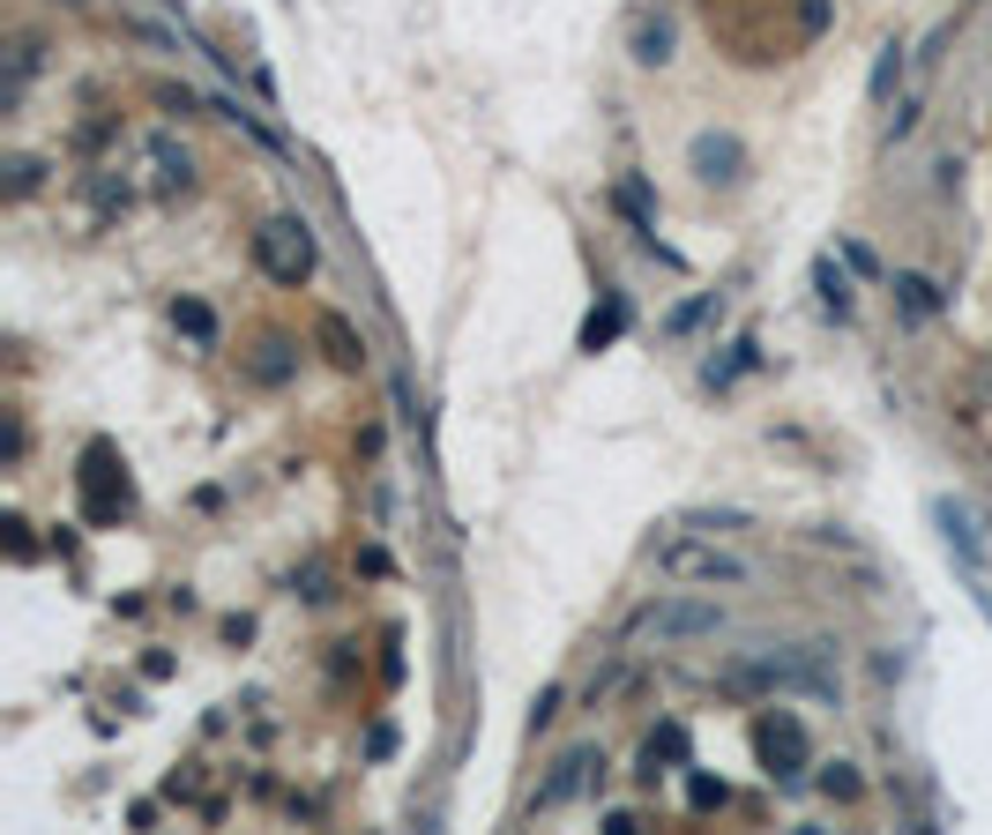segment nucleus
Returning a JSON list of instances; mask_svg holds the SVG:
<instances>
[{"instance_id":"18","label":"nucleus","mask_w":992,"mask_h":835,"mask_svg":"<svg viewBox=\"0 0 992 835\" xmlns=\"http://www.w3.org/2000/svg\"><path fill=\"white\" fill-rule=\"evenodd\" d=\"M821 798H828V806H858V798H866V776H858V768L851 762H821Z\"/></svg>"},{"instance_id":"20","label":"nucleus","mask_w":992,"mask_h":835,"mask_svg":"<svg viewBox=\"0 0 992 835\" xmlns=\"http://www.w3.org/2000/svg\"><path fill=\"white\" fill-rule=\"evenodd\" d=\"M903 68H911V52H903V46H881V60H873V82H866V90H873V105H888V98H895Z\"/></svg>"},{"instance_id":"16","label":"nucleus","mask_w":992,"mask_h":835,"mask_svg":"<svg viewBox=\"0 0 992 835\" xmlns=\"http://www.w3.org/2000/svg\"><path fill=\"white\" fill-rule=\"evenodd\" d=\"M173 328L187 336V344L217 351V306H209V298H187V292H179V298H173Z\"/></svg>"},{"instance_id":"3","label":"nucleus","mask_w":992,"mask_h":835,"mask_svg":"<svg viewBox=\"0 0 992 835\" xmlns=\"http://www.w3.org/2000/svg\"><path fill=\"white\" fill-rule=\"evenodd\" d=\"M627 635L635 641H657V649H679V641H717L724 635V605L701 590H671L657 597V605H642V612L627 619Z\"/></svg>"},{"instance_id":"9","label":"nucleus","mask_w":992,"mask_h":835,"mask_svg":"<svg viewBox=\"0 0 992 835\" xmlns=\"http://www.w3.org/2000/svg\"><path fill=\"white\" fill-rule=\"evenodd\" d=\"M149 165H157V187H165V195H195V187H202L195 149L173 143V135H149Z\"/></svg>"},{"instance_id":"10","label":"nucleus","mask_w":992,"mask_h":835,"mask_svg":"<svg viewBox=\"0 0 992 835\" xmlns=\"http://www.w3.org/2000/svg\"><path fill=\"white\" fill-rule=\"evenodd\" d=\"M314 344H322V358H328L336 373H359V366H366V336H359L344 314H314Z\"/></svg>"},{"instance_id":"19","label":"nucleus","mask_w":992,"mask_h":835,"mask_svg":"<svg viewBox=\"0 0 992 835\" xmlns=\"http://www.w3.org/2000/svg\"><path fill=\"white\" fill-rule=\"evenodd\" d=\"M635 60H642V68H665L671 60V23L665 16H642V23H635Z\"/></svg>"},{"instance_id":"24","label":"nucleus","mask_w":992,"mask_h":835,"mask_svg":"<svg viewBox=\"0 0 992 835\" xmlns=\"http://www.w3.org/2000/svg\"><path fill=\"white\" fill-rule=\"evenodd\" d=\"M8 560H16V567L38 560V538H30V522H8Z\"/></svg>"},{"instance_id":"22","label":"nucleus","mask_w":992,"mask_h":835,"mask_svg":"<svg viewBox=\"0 0 992 835\" xmlns=\"http://www.w3.org/2000/svg\"><path fill=\"white\" fill-rule=\"evenodd\" d=\"M717 314V292H701V298H687V306H679V314H665V336L671 344H679V336H695L701 321Z\"/></svg>"},{"instance_id":"12","label":"nucleus","mask_w":992,"mask_h":835,"mask_svg":"<svg viewBox=\"0 0 992 835\" xmlns=\"http://www.w3.org/2000/svg\"><path fill=\"white\" fill-rule=\"evenodd\" d=\"M933 515H941L947 544H955V560H963L970 574H978V567H985V538H978V515H970L963 500H941V508H933Z\"/></svg>"},{"instance_id":"25","label":"nucleus","mask_w":992,"mask_h":835,"mask_svg":"<svg viewBox=\"0 0 992 835\" xmlns=\"http://www.w3.org/2000/svg\"><path fill=\"white\" fill-rule=\"evenodd\" d=\"M90 202H98V209H127V179H90Z\"/></svg>"},{"instance_id":"5","label":"nucleus","mask_w":992,"mask_h":835,"mask_svg":"<svg viewBox=\"0 0 992 835\" xmlns=\"http://www.w3.org/2000/svg\"><path fill=\"white\" fill-rule=\"evenodd\" d=\"M754 762H762V776L769 784H806V768H814V738H806V724H798L792 709H762L754 716Z\"/></svg>"},{"instance_id":"21","label":"nucleus","mask_w":992,"mask_h":835,"mask_svg":"<svg viewBox=\"0 0 992 835\" xmlns=\"http://www.w3.org/2000/svg\"><path fill=\"white\" fill-rule=\"evenodd\" d=\"M687 806H695V813H724V806H731L724 776H709V768H687Z\"/></svg>"},{"instance_id":"6","label":"nucleus","mask_w":992,"mask_h":835,"mask_svg":"<svg viewBox=\"0 0 992 835\" xmlns=\"http://www.w3.org/2000/svg\"><path fill=\"white\" fill-rule=\"evenodd\" d=\"M821 641L806 657H739L724 671V694H828V679L814 671Z\"/></svg>"},{"instance_id":"11","label":"nucleus","mask_w":992,"mask_h":835,"mask_svg":"<svg viewBox=\"0 0 992 835\" xmlns=\"http://www.w3.org/2000/svg\"><path fill=\"white\" fill-rule=\"evenodd\" d=\"M947 298H941V284L933 276H919V269H895V314L911 321V328H925V321L941 314Z\"/></svg>"},{"instance_id":"8","label":"nucleus","mask_w":992,"mask_h":835,"mask_svg":"<svg viewBox=\"0 0 992 835\" xmlns=\"http://www.w3.org/2000/svg\"><path fill=\"white\" fill-rule=\"evenodd\" d=\"M687 173H695L701 187H739L746 179V143L731 127H701L695 143H687Z\"/></svg>"},{"instance_id":"13","label":"nucleus","mask_w":992,"mask_h":835,"mask_svg":"<svg viewBox=\"0 0 992 835\" xmlns=\"http://www.w3.org/2000/svg\"><path fill=\"white\" fill-rule=\"evenodd\" d=\"M657 768H687V724H657L642 738V784H657Z\"/></svg>"},{"instance_id":"28","label":"nucleus","mask_w":992,"mask_h":835,"mask_svg":"<svg viewBox=\"0 0 992 835\" xmlns=\"http://www.w3.org/2000/svg\"><path fill=\"white\" fill-rule=\"evenodd\" d=\"M552 716H560V687H546V694H538V709H530V731H546Z\"/></svg>"},{"instance_id":"1","label":"nucleus","mask_w":992,"mask_h":835,"mask_svg":"<svg viewBox=\"0 0 992 835\" xmlns=\"http://www.w3.org/2000/svg\"><path fill=\"white\" fill-rule=\"evenodd\" d=\"M649 560L671 590H746L754 582V560L731 552L717 530H671V538L649 544Z\"/></svg>"},{"instance_id":"23","label":"nucleus","mask_w":992,"mask_h":835,"mask_svg":"<svg viewBox=\"0 0 992 835\" xmlns=\"http://www.w3.org/2000/svg\"><path fill=\"white\" fill-rule=\"evenodd\" d=\"M46 187V157H8V202H23Z\"/></svg>"},{"instance_id":"29","label":"nucleus","mask_w":992,"mask_h":835,"mask_svg":"<svg viewBox=\"0 0 992 835\" xmlns=\"http://www.w3.org/2000/svg\"><path fill=\"white\" fill-rule=\"evenodd\" d=\"M911 127H919V105H895V112H888V143H903Z\"/></svg>"},{"instance_id":"26","label":"nucleus","mask_w":992,"mask_h":835,"mask_svg":"<svg viewBox=\"0 0 992 835\" xmlns=\"http://www.w3.org/2000/svg\"><path fill=\"white\" fill-rule=\"evenodd\" d=\"M828 30V0H798V38H821Z\"/></svg>"},{"instance_id":"17","label":"nucleus","mask_w":992,"mask_h":835,"mask_svg":"<svg viewBox=\"0 0 992 835\" xmlns=\"http://www.w3.org/2000/svg\"><path fill=\"white\" fill-rule=\"evenodd\" d=\"M814 292H821V306H828L836 321H851V306H858V292H851V276L836 269V254H821V262H814Z\"/></svg>"},{"instance_id":"4","label":"nucleus","mask_w":992,"mask_h":835,"mask_svg":"<svg viewBox=\"0 0 992 835\" xmlns=\"http://www.w3.org/2000/svg\"><path fill=\"white\" fill-rule=\"evenodd\" d=\"M314 262H322V246H314V232L298 217H262L254 224V269L269 276V284L298 292V284L314 276Z\"/></svg>"},{"instance_id":"27","label":"nucleus","mask_w":992,"mask_h":835,"mask_svg":"<svg viewBox=\"0 0 992 835\" xmlns=\"http://www.w3.org/2000/svg\"><path fill=\"white\" fill-rule=\"evenodd\" d=\"M739 508H709V515H695V530H717V538H724V530H739Z\"/></svg>"},{"instance_id":"2","label":"nucleus","mask_w":992,"mask_h":835,"mask_svg":"<svg viewBox=\"0 0 992 835\" xmlns=\"http://www.w3.org/2000/svg\"><path fill=\"white\" fill-rule=\"evenodd\" d=\"M75 500H82V522L90 530H120L127 515H135V478H127V455L120 441H82V455H75Z\"/></svg>"},{"instance_id":"7","label":"nucleus","mask_w":992,"mask_h":835,"mask_svg":"<svg viewBox=\"0 0 992 835\" xmlns=\"http://www.w3.org/2000/svg\"><path fill=\"white\" fill-rule=\"evenodd\" d=\"M597 784H605V754H597V746H568V754L552 762V776L530 790V813H560V806H574L582 790H597Z\"/></svg>"},{"instance_id":"14","label":"nucleus","mask_w":992,"mask_h":835,"mask_svg":"<svg viewBox=\"0 0 992 835\" xmlns=\"http://www.w3.org/2000/svg\"><path fill=\"white\" fill-rule=\"evenodd\" d=\"M620 328H627V298H620V292H605V298L590 306V321H582V336H574V351H605L612 336H620Z\"/></svg>"},{"instance_id":"15","label":"nucleus","mask_w":992,"mask_h":835,"mask_svg":"<svg viewBox=\"0 0 992 835\" xmlns=\"http://www.w3.org/2000/svg\"><path fill=\"white\" fill-rule=\"evenodd\" d=\"M247 373L262 381V389H284V381L298 373V351L284 344V336H262V344H254V358H247Z\"/></svg>"}]
</instances>
